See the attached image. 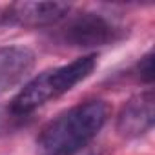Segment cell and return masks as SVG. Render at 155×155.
<instances>
[{
  "mask_svg": "<svg viewBox=\"0 0 155 155\" xmlns=\"http://www.w3.org/2000/svg\"><path fill=\"white\" fill-rule=\"evenodd\" d=\"M137 71L144 82L150 84L153 81V53H148L140 58V62L137 64Z\"/></svg>",
  "mask_w": 155,
  "mask_h": 155,
  "instance_id": "52a82bcc",
  "label": "cell"
},
{
  "mask_svg": "<svg viewBox=\"0 0 155 155\" xmlns=\"http://www.w3.org/2000/svg\"><path fill=\"white\" fill-rule=\"evenodd\" d=\"M155 119V97L153 91H142L133 95L119 111L117 130L126 139H139L153 128Z\"/></svg>",
  "mask_w": 155,
  "mask_h": 155,
  "instance_id": "277c9868",
  "label": "cell"
},
{
  "mask_svg": "<svg viewBox=\"0 0 155 155\" xmlns=\"http://www.w3.org/2000/svg\"><path fill=\"white\" fill-rule=\"evenodd\" d=\"M124 29L99 13H79L58 29L57 38L71 48H101L119 42Z\"/></svg>",
  "mask_w": 155,
  "mask_h": 155,
  "instance_id": "3957f363",
  "label": "cell"
},
{
  "mask_svg": "<svg viewBox=\"0 0 155 155\" xmlns=\"http://www.w3.org/2000/svg\"><path fill=\"white\" fill-rule=\"evenodd\" d=\"M110 108L104 101L77 104L51 120L40 133L42 155H77L106 124Z\"/></svg>",
  "mask_w": 155,
  "mask_h": 155,
  "instance_id": "6da1fadb",
  "label": "cell"
},
{
  "mask_svg": "<svg viewBox=\"0 0 155 155\" xmlns=\"http://www.w3.org/2000/svg\"><path fill=\"white\" fill-rule=\"evenodd\" d=\"M95 66H97V55L90 53L66 66L53 68L37 75L11 101L9 111L15 117H24L33 113L37 108L44 106L53 99H58L60 95L73 90L79 82L88 79L93 73Z\"/></svg>",
  "mask_w": 155,
  "mask_h": 155,
  "instance_id": "7a4b0ae2",
  "label": "cell"
},
{
  "mask_svg": "<svg viewBox=\"0 0 155 155\" xmlns=\"http://www.w3.org/2000/svg\"><path fill=\"white\" fill-rule=\"evenodd\" d=\"M71 6L66 2H15L9 6L6 18L11 24L26 28L53 26L68 17Z\"/></svg>",
  "mask_w": 155,
  "mask_h": 155,
  "instance_id": "5b68a950",
  "label": "cell"
},
{
  "mask_svg": "<svg viewBox=\"0 0 155 155\" xmlns=\"http://www.w3.org/2000/svg\"><path fill=\"white\" fill-rule=\"evenodd\" d=\"M35 66V53L26 46L0 48V91L20 84Z\"/></svg>",
  "mask_w": 155,
  "mask_h": 155,
  "instance_id": "8992f818",
  "label": "cell"
}]
</instances>
